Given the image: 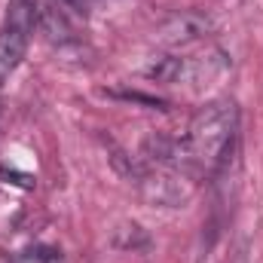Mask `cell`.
I'll use <instances>...</instances> for the list:
<instances>
[{
    "mask_svg": "<svg viewBox=\"0 0 263 263\" xmlns=\"http://www.w3.org/2000/svg\"><path fill=\"white\" fill-rule=\"evenodd\" d=\"M211 18L208 15H202V12H178V15H172L168 22H162L159 25V40L165 43V46H190V43H196L202 37H208L211 34Z\"/></svg>",
    "mask_w": 263,
    "mask_h": 263,
    "instance_id": "277c9868",
    "label": "cell"
},
{
    "mask_svg": "<svg viewBox=\"0 0 263 263\" xmlns=\"http://www.w3.org/2000/svg\"><path fill=\"white\" fill-rule=\"evenodd\" d=\"M184 138H187V147L202 172H217L220 165H227V159L236 147V138H239L236 101L220 98V101L199 107Z\"/></svg>",
    "mask_w": 263,
    "mask_h": 263,
    "instance_id": "6da1fadb",
    "label": "cell"
},
{
    "mask_svg": "<svg viewBox=\"0 0 263 263\" xmlns=\"http://www.w3.org/2000/svg\"><path fill=\"white\" fill-rule=\"evenodd\" d=\"M129 184L138 187L144 202L159 205V208H184L193 199V178H187L181 172L156 168V165H147V162L138 168V175Z\"/></svg>",
    "mask_w": 263,
    "mask_h": 263,
    "instance_id": "3957f363",
    "label": "cell"
},
{
    "mask_svg": "<svg viewBox=\"0 0 263 263\" xmlns=\"http://www.w3.org/2000/svg\"><path fill=\"white\" fill-rule=\"evenodd\" d=\"M0 178H3V181H9V178H12V184H18L22 190H31V187H34V178H31V175H22V172L6 168V165H0Z\"/></svg>",
    "mask_w": 263,
    "mask_h": 263,
    "instance_id": "8992f818",
    "label": "cell"
},
{
    "mask_svg": "<svg viewBox=\"0 0 263 263\" xmlns=\"http://www.w3.org/2000/svg\"><path fill=\"white\" fill-rule=\"evenodd\" d=\"M37 18H40L37 0H9L6 18L0 25V86L22 65L28 43H31V34L37 28Z\"/></svg>",
    "mask_w": 263,
    "mask_h": 263,
    "instance_id": "7a4b0ae2",
    "label": "cell"
},
{
    "mask_svg": "<svg viewBox=\"0 0 263 263\" xmlns=\"http://www.w3.org/2000/svg\"><path fill=\"white\" fill-rule=\"evenodd\" d=\"M15 263H65V254L59 248H49V245H37L25 254H18Z\"/></svg>",
    "mask_w": 263,
    "mask_h": 263,
    "instance_id": "5b68a950",
    "label": "cell"
}]
</instances>
